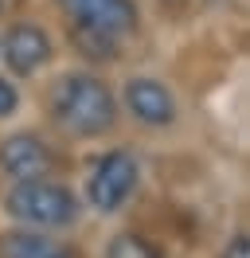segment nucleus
Instances as JSON below:
<instances>
[{"label": "nucleus", "instance_id": "nucleus-1", "mask_svg": "<svg viewBox=\"0 0 250 258\" xmlns=\"http://www.w3.org/2000/svg\"><path fill=\"white\" fill-rule=\"evenodd\" d=\"M71 35L86 59H113L121 39L137 32V4L133 0H59Z\"/></svg>", "mask_w": 250, "mask_h": 258}, {"label": "nucleus", "instance_id": "nucleus-2", "mask_svg": "<svg viewBox=\"0 0 250 258\" xmlns=\"http://www.w3.org/2000/svg\"><path fill=\"white\" fill-rule=\"evenodd\" d=\"M51 113L67 133L75 137H102L117 121V98L98 75L75 71L55 86L51 94Z\"/></svg>", "mask_w": 250, "mask_h": 258}, {"label": "nucleus", "instance_id": "nucleus-3", "mask_svg": "<svg viewBox=\"0 0 250 258\" xmlns=\"http://www.w3.org/2000/svg\"><path fill=\"white\" fill-rule=\"evenodd\" d=\"M4 208H8L12 219H20L24 227H35V231H59V227H71L78 219L75 192L47 176L16 180L4 196Z\"/></svg>", "mask_w": 250, "mask_h": 258}, {"label": "nucleus", "instance_id": "nucleus-4", "mask_svg": "<svg viewBox=\"0 0 250 258\" xmlns=\"http://www.w3.org/2000/svg\"><path fill=\"white\" fill-rule=\"evenodd\" d=\"M141 168L133 161V153H106L90 164V176H86V204L102 215H113L129 204V196L137 192Z\"/></svg>", "mask_w": 250, "mask_h": 258}, {"label": "nucleus", "instance_id": "nucleus-5", "mask_svg": "<svg viewBox=\"0 0 250 258\" xmlns=\"http://www.w3.org/2000/svg\"><path fill=\"white\" fill-rule=\"evenodd\" d=\"M0 55H4V63L12 75H35V71H43L51 63V39L39 24H16L12 32L4 35V43H0Z\"/></svg>", "mask_w": 250, "mask_h": 258}, {"label": "nucleus", "instance_id": "nucleus-6", "mask_svg": "<svg viewBox=\"0 0 250 258\" xmlns=\"http://www.w3.org/2000/svg\"><path fill=\"white\" fill-rule=\"evenodd\" d=\"M125 110L133 113L141 125L164 129L176 121V98L156 79H129L125 82Z\"/></svg>", "mask_w": 250, "mask_h": 258}, {"label": "nucleus", "instance_id": "nucleus-7", "mask_svg": "<svg viewBox=\"0 0 250 258\" xmlns=\"http://www.w3.org/2000/svg\"><path fill=\"white\" fill-rule=\"evenodd\" d=\"M0 172L12 180H39L51 172V149L35 133H12L0 145Z\"/></svg>", "mask_w": 250, "mask_h": 258}, {"label": "nucleus", "instance_id": "nucleus-8", "mask_svg": "<svg viewBox=\"0 0 250 258\" xmlns=\"http://www.w3.org/2000/svg\"><path fill=\"white\" fill-rule=\"evenodd\" d=\"M0 258H75L62 242L47 239L43 231L24 227V231H8L0 239Z\"/></svg>", "mask_w": 250, "mask_h": 258}, {"label": "nucleus", "instance_id": "nucleus-9", "mask_svg": "<svg viewBox=\"0 0 250 258\" xmlns=\"http://www.w3.org/2000/svg\"><path fill=\"white\" fill-rule=\"evenodd\" d=\"M106 258H160V250H156L149 239H141V235H133V231H125V235H117V239H109Z\"/></svg>", "mask_w": 250, "mask_h": 258}, {"label": "nucleus", "instance_id": "nucleus-10", "mask_svg": "<svg viewBox=\"0 0 250 258\" xmlns=\"http://www.w3.org/2000/svg\"><path fill=\"white\" fill-rule=\"evenodd\" d=\"M16 106H20V94H16V86H12L8 79H0V117L16 113Z\"/></svg>", "mask_w": 250, "mask_h": 258}, {"label": "nucleus", "instance_id": "nucleus-11", "mask_svg": "<svg viewBox=\"0 0 250 258\" xmlns=\"http://www.w3.org/2000/svg\"><path fill=\"white\" fill-rule=\"evenodd\" d=\"M219 258H250V235H234V239L223 246Z\"/></svg>", "mask_w": 250, "mask_h": 258}]
</instances>
